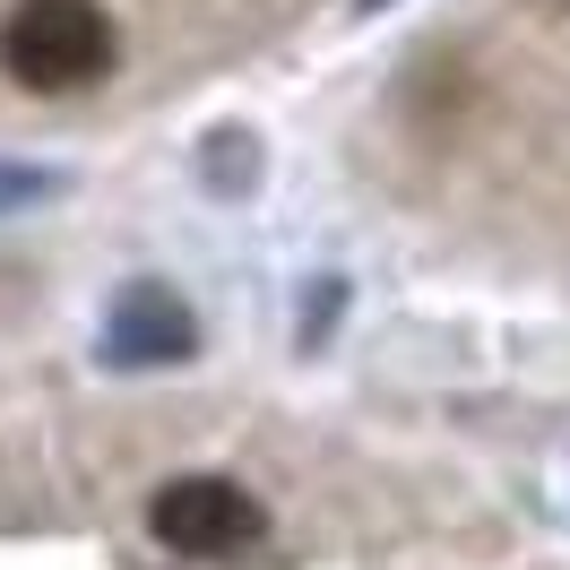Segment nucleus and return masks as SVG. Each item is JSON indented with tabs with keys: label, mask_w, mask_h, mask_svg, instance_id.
I'll list each match as a JSON object with an SVG mask.
<instances>
[{
	"label": "nucleus",
	"mask_w": 570,
	"mask_h": 570,
	"mask_svg": "<svg viewBox=\"0 0 570 570\" xmlns=\"http://www.w3.org/2000/svg\"><path fill=\"white\" fill-rule=\"evenodd\" d=\"M112 18L96 0H18L0 18V70L18 78L27 96H87L112 78Z\"/></svg>",
	"instance_id": "obj_1"
},
{
	"label": "nucleus",
	"mask_w": 570,
	"mask_h": 570,
	"mask_svg": "<svg viewBox=\"0 0 570 570\" xmlns=\"http://www.w3.org/2000/svg\"><path fill=\"white\" fill-rule=\"evenodd\" d=\"M147 528H156V544L181 553V562H243V553L268 544V510H259L234 475H174V484L156 493V510H147Z\"/></svg>",
	"instance_id": "obj_2"
},
{
	"label": "nucleus",
	"mask_w": 570,
	"mask_h": 570,
	"mask_svg": "<svg viewBox=\"0 0 570 570\" xmlns=\"http://www.w3.org/2000/svg\"><path fill=\"white\" fill-rule=\"evenodd\" d=\"M112 355L121 363H181L190 355V312L165 285H130L121 312H112Z\"/></svg>",
	"instance_id": "obj_3"
},
{
	"label": "nucleus",
	"mask_w": 570,
	"mask_h": 570,
	"mask_svg": "<svg viewBox=\"0 0 570 570\" xmlns=\"http://www.w3.org/2000/svg\"><path fill=\"white\" fill-rule=\"evenodd\" d=\"M36 190H43L36 174H0V199H36Z\"/></svg>",
	"instance_id": "obj_4"
}]
</instances>
